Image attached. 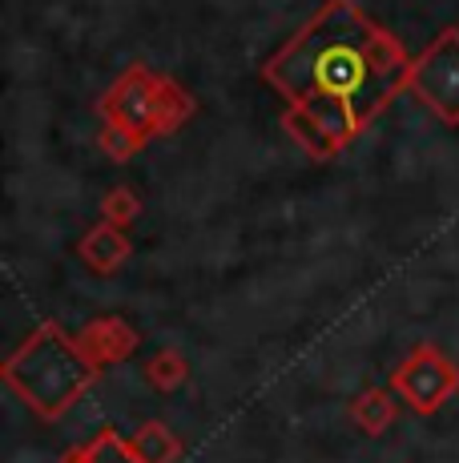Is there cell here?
Returning <instances> with one entry per match:
<instances>
[{
	"label": "cell",
	"instance_id": "1",
	"mask_svg": "<svg viewBox=\"0 0 459 463\" xmlns=\"http://www.w3.org/2000/svg\"><path fill=\"white\" fill-rule=\"evenodd\" d=\"M415 61L355 0H326L262 65L286 97L282 126L311 157H334L407 89Z\"/></svg>",
	"mask_w": 459,
	"mask_h": 463
},
{
	"label": "cell",
	"instance_id": "2",
	"mask_svg": "<svg viewBox=\"0 0 459 463\" xmlns=\"http://www.w3.org/2000/svg\"><path fill=\"white\" fill-rule=\"evenodd\" d=\"M0 379L37 420L57 423L89 391V383L97 379V367L77 346V335H65L57 323H41L5 359Z\"/></svg>",
	"mask_w": 459,
	"mask_h": 463
},
{
	"label": "cell",
	"instance_id": "3",
	"mask_svg": "<svg viewBox=\"0 0 459 463\" xmlns=\"http://www.w3.org/2000/svg\"><path fill=\"white\" fill-rule=\"evenodd\" d=\"M162 77L165 73H154L134 61L97 101L105 126L126 129L134 141H141V149L154 137H162Z\"/></svg>",
	"mask_w": 459,
	"mask_h": 463
},
{
	"label": "cell",
	"instance_id": "4",
	"mask_svg": "<svg viewBox=\"0 0 459 463\" xmlns=\"http://www.w3.org/2000/svg\"><path fill=\"white\" fill-rule=\"evenodd\" d=\"M391 391L415 415H436L459 391V367L436 343H419V346H411V354L395 367Z\"/></svg>",
	"mask_w": 459,
	"mask_h": 463
},
{
	"label": "cell",
	"instance_id": "5",
	"mask_svg": "<svg viewBox=\"0 0 459 463\" xmlns=\"http://www.w3.org/2000/svg\"><path fill=\"white\" fill-rule=\"evenodd\" d=\"M407 89L447 126H459V29L439 33L415 57Z\"/></svg>",
	"mask_w": 459,
	"mask_h": 463
},
{
	"label": "cell",
	"instance_id": "6",
	"mask_svg": "<svg viewBox=\"0 0 459 463\" xmlns=\"http://www.w3.org/2000/svg\"><path fill=\"white\" fill-rule=\"evenodd\" d=\"M77 346H81L85 359L101 371V367H113V363H126L141 346V335L134 331V323H126V318L105 315V318H93V323H85L81 331H77Z\"/></svg>",
	"mask_w": 459,
	"mask_h": 463
},
{
	"label": "cell",
	"instance_id": "7",
	"mask_svg": "<svg viewBox=\"0 0 459 463\" xmlns=\"http://www.w3.org/2000/svg\"><path fill=\"white\" fill-rule=\"evenodd\" d=\"M129 254H134V242H129V234L121 226H109V222H97L81 234V242H77V258H81L85 266H89L93 274H117L121 266L129 262Z\"/></svg>",
	"mask_w": 459,
	"mask_h": 463
},
{
	"label": "cell",
	"instance_id": "8",
	"mask_svg": "<svg viewBox=\"0 0 459 463\" xmlns=\"http://www.w3.org/2000/svg\"><path fill=\"white\" fill-rule=\"evenodd\" d=\"M61 463H145V459L137 456V448L117 431V427H101L93 439L69 448L65 456H61Z\"/></svg>",
	"mask_w": 459,
	"mask_h": 463
},
{
	"label": "cell",
	"instance_id": "9",
	"mask_svg": "<svg viewBox=\"0 0 459 463\" xmlns=\"http://www.w3.org/2000/svg\"><path fill=\"white\" fill-rule=\"evenodd\" d=\"M399 407H395V391L387 387H367L351 399V420L363 435H383L387 427L395 423Z\"/></svg>",
	"mask_w": 459,
	"mask_h": 463
},
{
	"label": "cell",
	"instance_id": "10",
	"mask_svg": "<svg viewBox=\"0 0 459 463\" xmlns=\"http://www.w3.org/2000/svg\"><path fill=\"white\" fill-rule=\"evenodd\" d=\"M129 443H134L137 456L145 459V463H178L182 459V439L162 420L141 423L137 431L129 435Z\"/></svg>",
	"mask_w": 459,
	"mask_h": 463
},
{
	"label": "cell",
	"instance_id": "11",
	"mask_svg": "<svg viewBox=\"0 0 459 463\" xmlns=\"http://www.w3.org/2000/svg\"><path fill=\"white\" fill-rule=\"evenodd\" d=\"M185 379H190V363L178 346H162L145 359V383L154 391H178L185 387Z\"/></svg>",
	"mask_w": 459,
	"mask_h": 463
},
{
	"label": "cell",
	"instance_id": "12",
	"mask_svg": "<svg viewBox=\"0 0 459 463\" xmlns=\"http://www.w3.org/2000/svg\"><path fill=\"white\" fill-rule=\"evenodd\" d=\"M193 113H198V101H193L173 77H162V137L178 133Z\"/></svg>",
	"mask_w": 459,
	"mask_h": 463
},
{
	"label": "cell",
	"instance_id": "13",
	"mask_svg": "<svg viewBox=\"0 0 459 463\" xmlns=\"http://www.w3.org/2000/svg\"><path fill=\"white\" fill-rule=\"evenodd\" d=\"M137 213H141V202H137V194L129 190V185H113V190L105 194V202H101V222L129 230V226L137 222Z\"/></svg>",
	"mask_w": 459,
	"mask_h": 463
},
{
	"label": "cell",
	"instance_id": "14",
	"mask_svg": "<svg viewBox=\"0 0 459 463\" xmlns=\"http://www.w3.org/2000/svg\"><path fill=\"white\" fill-rule=\"evenodd\" d=\"M97 146H101L105 157H113V162H129L134 154H141V141H134L126 129H117V126H101Z\"/></svg>",
	"mask_w": 459,
	"mask_h": 463
}]
</instances>
